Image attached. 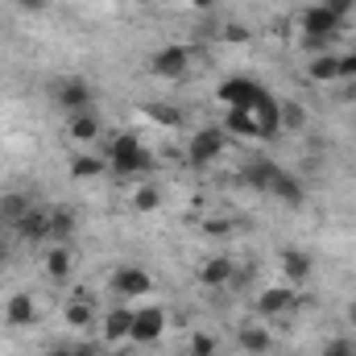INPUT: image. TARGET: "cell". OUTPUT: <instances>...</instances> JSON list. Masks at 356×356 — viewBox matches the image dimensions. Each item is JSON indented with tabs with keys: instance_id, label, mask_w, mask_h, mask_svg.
I'll return each instance as SVG.
<instances>
[{
	"instance_id": "6da1fadb",
	"label": "cell",
	"mask_w": 356,
	"mask_h": 356,
	"mask_svg": "<svg viewBox=\"0 0 356 356\" xmlns=\"http://www.w3.org/2000/svg\"><path fill=\"white\" fill-rule=\"evenodd\" d=\"M104 162H108V170L120 178H137L149 170V149L133 137V133H116L112 141H108V149H104Z\"/></svg>"
},
{
	"instance_id": "7a4b0ae2",
	"label": "cell",
	"mask_w": 356,
	"mask_h": 356,
	"mask_svg": "<svg viewBox=\"0 0 356 356\" xmlns=\"http://www.w3.org/2000/svg\"><path fill=\"white\" fill-rule=\"evenodd\" d=\"M298 25H302V46H307V50H315V54H323V50H327V42L344 29V21H336L323 4H311V8L298 17Z\"/></svg>"
},
{
	"instance_id": "3957f363",
	"label": "cell",
	"mask_w": 356,
	"mask_h": 356,
	"mask_svg": "<svg viewBox=\"0 0 356 356\" xmlns=\"http://www.w3.org/2000/svg\"><path fill=\"white\" fill-rule=\"evenodd\" d=\"M261 99H266V88H261L257 79H249V75H232V79L220 83V104H224V108H245V112H253Z\"/></svg>"
},
{
	"instance_id": "277c9868",
	"label": "cell",
	"mask_w": 356,
	"mask_h": 356,
	"mask_svg": "<svg viewBox=\"0 0 356 356\" xmlns=\"http://www.w3.org/2000/svg\"><path fill=\"white\" fill-rule=\"evenodd\" d=\"M162 336H166V307H141V311H133V332H129L133 344H158Z\"/></svg>"
},
{
	"instance_id": "5b68a950",
	"label": "cell",
	"mask_w": 356,
	"mask_h": 356,
	"mask_svg": "<svg viewBox=\"0 0 356 356\" xmlns=\"http://www.w3.org/2000/svg\"><path fill=\"white\" fill-rule=\"evenodd\" d=\"M224 154V133L220 129H199L195 137H191V145H186V158H191V166H211L216 158Z\"/></svg>"
},
{
	"instance_id": "8992f818",
	"label": "cell",
	"mask_w": 356,
	"mask_h": 356,
	"mask_svg": "<svg viewBox=\"0 0 356 356\" xmlns=\"http://www.w3.org/2000/svg\"><path fill=\"white\" fill-rule=\"evenodd\" d=\"M54 99H58V108L71 116V112H88L91 108V88L88 79H79V75H71V79H63L58 88H54Z\"/></svg>"
},
{
	"instance_id": "52a82bcc",
	"label": "cell",
	"mask_w": 356,
	"mask_h": 356,
	"mask_svg": "<svg viewBox=\"0 0 356 356\" xmlns=\"http://www.w3.org/2000/svg\"><path fill=\"white\" fill-rule=\"evenodd\" d=\"M149 67H154V75H162V79H182L186 67H191V50H186V46H162V50L149 58Z\"/></svg>"
},
{
	"instance_id": "ba28073f",
	"label": "cell",
	"mask_w": 356,
	"mask_h": 356,
	"mask_svg": "<svg viewBox=\"0 0 356 356\" xmlns=\"http://www.w3.org/2000/svg\"><path fill=\"white\" fill-rule=\"evenodd\" d=\"M149 286H154V277H149L141 266H120L116 273H112V290L124 294V298H145Z\"/></svg>"
},
{
	"instance_id": "9c48e42d",
	"label": "cell",
	"mask_w": 356,
	"mask_h": 356,
	"mask_svg": "<svg viewBox=\"0 0 356 356\" xmlns=\"http://www.w3.org/2000/svg\"><path fill=\"white\" fill-rule=\"evenodd\" d=\"M294 286H269V290H261V298H257V311L266 315V319H273V315H286V311H294Z\"/></svg>"
},
{
	"instance_id": "30bf717a",
	"label": "cell",
	"mask_w": 356,
	"mask_h": 356,
	"mask_svg": "<svg viewBox=\"0 0 356 356\" xmlns=\"http://www.w3.org/2000/svg\"><path fill=\"white\" fill-rule=\"evenodd\" d=\"M269 195H273V199H282V203H290V207H298V203L307 199V186H302V178H298V175L277 170L273 182H269Z\"/></svg>"
},
{
	"instance_id": "8fae6325",
	"label": "cell",
	"mask_w": 356,
	"mask_h": 356,
	"mask_svg": "<svg viewBox=\"0 0 356 356\" xmlns=\"http://www.w3.org/2000/svg\"><path fill=\"white\" fill-rule=\"evenodd\" d=\"M311 269H315V261L307 253H298V249H286L282 253V277H286V286H307Z\"/></svg>"
},
{
	"instance_id": "7c38bea8",
	"label": "cell",
	"mask_w": 356,
	"mask_h": 356,
	"mask_svg": "<svg viewBox=\"0 0 356 356\" xmlns=\"http://www.w3.org/2000/svg\"><path fill=\"white\" fill-rule=\"evenodd\" d=\"M17 232L25 241H50V211L46 207H29L21 216V224H17Z\"/></svg>"
},
{
	"instance_id": "4fadbf2b",
	"label": "cell",
	"mask_w": 356,
	"mask_h": 356,
	"mask_svg": "<svg viewBox=\"0 0 356 356\" xmlns=\"http://www.w3.org/2000/svg\"><path fill=\"white\" fill-rule=\"evenodd\" d=\"M129 332H133V311L129 307H112L104 315V340L108 344H120V340H129Z\"/></svg>"
},
{
	"instance_id": "5bb4252c",
	"label": "cell",
	"mask_w": 356,
	"mask_h": 356,
	"mask_svg": "<svg viewBox=\"0 0 356 356\" xmlns=\"http://www.w3.org/2000/svg\"><path fill=\"white\" fill-rule=\"evenodd\" d=\"M67 133H71L79 145H88V141L99 137V116H95L91 108L88 112H71V116H67Z\"/></svg>"
},
{
	"instance_id": "9a60e30c",
	"label": "cell",
	"mask_w": 356,
	"mask_h": 356,
	"mask_svg": "<svg viewBox=\"0 0 356 356\" xmlns=\"http://www.w3.org/2000/svg\"><path fill=\"white\" fill-rule=\"evenodd\" d=\"M4 315H8V323H13V327H25V323H33V319H38V302H33L29 294H13V298H8V307H4Z\"/></svg>"
},
{
	"instance_id": "2e32d148",
	"label": "cell",
	"mask_w": 356,
	"mask_h": 356,
	"mask_svg": "<svg viewBox=\"0 0 356 356\" xmlns=\"http://www.w3.org/2000/svg\"><path fill=\"white\" fill-rule=\"evenodd\" d=\"M224 129H228L232 137H261V129H257V116H253V112H245V108H228V120H224Z\"/></svg>"
},
{
	"instance_id": "e0dca14e",
	"label": "cell",
	"mask_w": 356,
	"mask_h": 356,
	"mask_svg": "<svg viewBox=\"0 0 356 356\" xmlns=\"http://www.w3.org/2000/svg\"><path fill=\"white\" fill-rule=\"evenodd\" d=\"M46 277H54V282L71 277V249L67 245H50L46 249Z\"/></svg>"
},
{
	"instance_id": "ac0fdd59",
	"label": "cell",
	"mask_w": 356,
	"mask_h": 356,
	"mask_svg": "<svg viewBox=\"0 0 356 356\" xmlns=\"http://www.w3.org/2000/svg\"><path fill=\"white\" fill-rule=\"evenodd\" d=\"M232 273H236V266H232L228 257H211L207 266L199 269V282H203V286H228Z\"/></svg>"
},
{
	"instance_id": "d6986e66",
	"label": "cell",
	"mask_w": 356,
	"mask_h": 356,
	"mask_svg": "<svg viewBox=\"0 0 356 356\" xmlns=\"http://www.w3.org/2000/svg\"><path fill=\"white\" fill-rule=\"evenodd\" d=\"M307 75H311L315 83H336V79H340V54H319V58L307 67Z\"/></svg>"
},
{
	"instance_id": "ffe728a7",
	"label": "cell",
	"mask_w": 356,
	"mask_h": 356,
	"mask_svg": "<svg viewBox=\"0 0 356 356\" xmlns=\"http://www.w3.org/2000/svg\"><path fill=\"white\" fill-rule=\"evenodd\" d=\"M71 232H75V216H71L67 207H50V241L63 245Z\"/></svg>"
},
{
	"instance_id": "44dd1931",
	"label": "cell",
	"mask_w": 356,
	"mask_h": 356,
	"mask_svg": "<svg viewBox=\"0 0 356 356\" xmlns=\"http://www.w3.org/2000/svg\"><path fill=\"white\" fill-rule=\"evenodd\" d=\"M269 344H273V340H269L266 327H241V348H245V353L266 356V353H269Z\"/></svg>"
},
{
	"instance_id": "7402d4cb",
	"label": "cell",
	"mask_w": 356,
	"mask_h": 356,
	"mask_svg": "<svg viewBox=\"0 0 356 356\" xmlns=\"http://www.w3.org/2000/svg\"><path fill=\"white\" fill-rule=\"evenodd\" d=\"M29 207H33V203H29L25 195H4V199H0V220H4V224H21V216H25Z\"/></svg>"
},
{
	"instance_id": "603a6c76",
	"label": "cell",
	"mask_w": 356,
	"mask_h": 356,
	"mask_svg": "<svg viewBox=\"0 0 356 356\" xmlns=\"http://www.w3.org/2000/svg\"><path fill=\"white\" fill-rule=\"evenodd\" d=\"M273 175H277V166H273V162H253V166L245 170V182H249V186H257V191H269Z\"/></svg>"
},
{
	"instance_id": "cb8c5ba5",
	"label": "cell",
	"mask_w": 356,
	"mask_h": 356,
	"mask_svg": "<svg viewBox=\"0 0 356 356\" xmlns=\"http://www.w3.org/2000/svg\"><path fill=\"white\" fill-rule=\"evenodd\" d=\"M104 170H108V162H104V158H88V154H79V158L71 162V175L75 178H99Z\"/></svg>"
},
{
	"instance_id": "d4e9b609",
	"label": "cell",
	"mask_w": 356,
	"mask_h": 356,
	"mask_svg": "<svg viewBox=\"0 0 356 356\" xmlns=\"http://www.w3.org/2000/svg\"><path fill=\"white\" fill-rule=\"evenodd\" d=\"M67 323H71V327H88L91 323V302H79V298H75V302L67 307Z\"/></svg>"
},
{
	"instance_id": "484cf974",
	"label": "cell",
	"mask_w": 356,
	"mask_h": 356,
	"mask_svg": "<svg viewBox=\"0 0 356 356\" xmlns=\"http://www.w3.org/2000/svg\"><path fill=\"white\" fill-rule=\"evenodd\" d=\"M133 203H137V211H158L162 195H158V186H141V191L133 195Z\"/></svg>"
},
{
	"instance_id": "4316f807",
	"label": "cell",
	"mask_w": 356,
	"mask_h": 356,
	"mask_svg": "<svg viewBox=\"0 0 356 356\" xmlns=\"http://www.w3.org/2000/svg\"><path fill=\"white\" fill-rule=\"evenodd\" d=\"M302 124H307L302 108L298 104H282V129H302Z\"/></svg>"
},
{
	"instance_id": "83f0119b",
	"label": "cell",
	"mask_w": 356,
	"mask_h": 356,
	"mask_svg": "<svg viewBox=\"0 0 356 356\" xmlns=\"http://www.w3.org/2000/svg\"><path fill=\"white\" fill-rule=\"evenodd\" d=\"M191 356H216V336H207V332L191 336Z\"/></svg>"
},
{
	"instance_id": "f1b7e54d",
	"label": "cell",
	"mask_w": 356,
	"mask_h": 356,
	"mask_svg": "<svg viewBox=\"0 0 356 356\" xmlns=\"http://www.w3.org/2000/svg\"><path fill=\"white\" fill-rule=\"evenodd\" d=\"M323 8H327L336 21H348V17L356 13V0H323Z\"/></svg>"
},
{
	"instance_id": "f546056e",
	"label": "cell",
	"mask_w": 356,
	"mask_h": 356,
	"mask_svg": "<svg viewBox=\"0 0 356 356\" xmlns=\"http://www.w3.org/2000/svg\"><path fill=\"white\" fill-rule=\"evenodd\" d=\"M149 116H154L158 124H178V120H182V112H178V108H162V104H154V108H149Z\"/></svg>"
},
{
	"instance_id": "4dcf8cb0",
	"label": "cell",
	"mask_w": 356,
	"mask_h": 356,
	"mask_svg": "<svg viewBox=\"0 0 356 356\" xmlns=\"http://www.w3.org/2000/svg\"><path fill=\"white\" fill-rule=\"evenodd\" d=\"M319 356H356V348L348 344V340H327V344H323V353H319Z\"/></svg>"
},
{
	"instance_id": "1f68e13d",
	"label": "cell",
	"mask_w": 356,
	"mask_h": 356,
	"mask_svg": "<svg viewBox=\"0 0 356 356\" xmlns=\"http://www.w3.org/2000/svg\"><path fill=\"white\" fill-rule=\"evenodd\" d=\"M340 79H348V83H356V50H348V54H340Z\"/></svg>"
},
{
	"instance_id": "d6a6232c",
	"label": "cell",
	"mask_w": 356,
	"mask_h": 356,
	"mask_svg": "<svg viewBox=\"0 0 356 356\" xmlns=\"http://www.w3.org/2000/svg\"><path fill=\"white\" fill-rule=\"evenodd\" d=\"M75 356H99V344H71Z\"/></svg>"
},
{
	"instance_id": "836d02e7",
	"label": "cell",
	"mask_w": 356,
	"mask_h": 356,
	"mask_svg": "<svg viewBox=\"0 0 356 356\" xmlns=\"http://www.w3.org/2000/svg\"><path fill=\"white\" fill-rule=\"evenodd\" d=\"M42 356H75V353H71V344H54V348H46Z\"/></svg>"
},
{
	"instance_id": "e575fe53",
	"label": "cell",
	"mask_w": 356,
	"mask_h": 356,
	"mask_svg": "<svg viewBox=\"0 0 356 356\" xmlns=\"http://www.w3.org/2000/svg\"><path fill=\"white\" fill-rule=\"evenodd\" d=\"M245 38H249V33H245L241 25H232V29H228V42H245Z\"/></svg>"
},
{
	"instance_id": "d590c367",
	"label": "cell",
	"mask_w": 356,
	"mask_h": 356,
	"mask_svg": "<svg viewBox=\"0 0 356 356\" xmlns=\"http://www.w3.org/2000/svg\"><path fill=\"white\" fill-rule=\"evenodd\" d=\"M21 8H29V13H42V8H46V0H21Z\"/></svg>"
},
{
	"instance_id": "8d00e7d4",
	"label": "cell",
	"mask_w": 356,
	"mask_h": 356,
	"mask_svg": "<svg viewBox=\"0 0 356 356\" xmlns=\"http://www.w3.org/2000/svg\"><path fill=\"white\" fill-rule=\"evenodd\" d=\"M191 8H216V0H186Z\"/></svg>"
},
{
	"instance_id": "74e56055",
	"label": "cell",
	"mask_w": 356,
	"mask_h": 356,
	"mask_svg": "<svg viewBox=\"0 0 356 356\" xmlns=\"http://www.w3.org/2000/svg\"><path fill=\"white\" fill-rule=\"evenodd\" d=\"M4 257H8V249H4V241H0V266H4Z\"/></svg>"
},
{
	"instance_id": "f35d334b",
	"label": "cell",
	"mask_w": 356,
	"mask_h": 356,
	"mask_svg": "<svg viewBox=\"0 0 356 356\" xmlns=\"http://www.w3.org/2000/svg\"><path fill=\"white\" fill-rule=\"evenodd\" d=\"M353 327H356V307H353Z\"/></svg>"
}]
</instances>
